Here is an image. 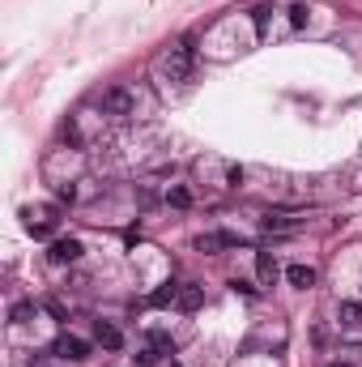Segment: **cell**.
<instances>
[{"label": "cell", "mask_w": 362, "mask_h": 367, "mask_svg": "<svg viewBox=\"0 0 362 367\" xmlns=\"http://www.w3.org/2000/svg\"><path fill=\"white\" fill-rule=\"evenodd\" d=\"M337 321H341V329H362V303L358 299H345L341 307H337Z\"/></svg>", "instance_id": "6"}, {"label": "cell", "mask_w": 362, "mask_h": 367, "mask_svg": "<svg viewBox=\"0 0 362 367\" xmlns=\"http://www.w3.org/2000/svg\"><path fill=\"white\" fill-rule=\"evenodd\" d=\"M51 354H56V359H69V363H85V359H90V342L77 338V333H60L56 342H51Z\"/></svg>", "instance_id": "3"}, {"label": "cell", "mask_w": 362, "mask_h": 367, "mask_svg": "<svg viewBox=\"0 0 362 367\" xmlns=\"http://www.w3.org/2000/svg\"><path fill=\"white\" fill-rule=\"evenodd\" d=\"M290 26H294V30L307 26V5H294V9H290Z\"/></svg>", "instance_id": "16"}, {"label": "cell", "mask_w": 362, "mask_h": 367, "mask_svg": "<svg viewBox=\"0 0 362 367\" xmlns=\"http://www.w3.org/2000/svg\"><path fill=\"white\" fill-rule=\"evenodd\" d=\"M200 303H204V286H179V303H175L179 312H196Z\"/></svg>", "instance_id": "12"}, {"label": "cell", "mask_w": 362, "mask_h": 367, "mask_svg": "<svg viewBox=\"0 0 362 367\" xmlns=\"http://www.w3.org/2000/svg\"><path fill=\"white\" fill-rule=\"evenodd\" d=\"M167 205H175V209H192V192H188L183 184H175V188H167Z\"/></svg>", "instance_id": "13"}, {"label": "cell", "mask_w": 362, "mask_h": 367, "mask_svg": "<svg viewBox=\"0 0 362 367\" xmlns=\"http://www.w3.org/2000/svg\"><path fill=\"white\" fill-rule=\"evenodd\" d=\"M94 342H98L102 350H124V333H120L111 321H98V325H94Z\"/></svg>", "instance_id": "5"}, {"label": "cell", "mask_w": 362, "mask_h": 367, "mask_svg": "<svg viewBox=\"0 0 362 367\" xmlns=\"http://www.w3.org/2000/svg\"><path fill=\"white\" fill-rule=\"evenodd\" d=\"M167 367H183V363H175V359H171V363H167Z\"/></svg>", "instance_id": "22"}, {"label": "cell", "mask_w": 362, "mask_h": 367, "mask_svg": "<svg viewBox=\"0 0 362 367\" xmlns=\"http://www.w3.org/2000/svg\"><path fill=\"white\" fill-rule=\"evenodd\" d=\"M158 354H162V350H158V346L149 342V346H145V350L137 354V363H141V367H153V363H158Z\"/></svg>", "instance_id": "14"}, {"label": "cell", "mask_w": 362, "mask_h": 367, "mask_svg": "<svg viewBox=\"0 0 362 367\" xmlns=\"http://www.w3.org/2000/svg\"><path fill=\"white\" fill-rule=\"evenodd\" d=\"M328 367H349V363H328Z\"/></svg>", "instance_id": "21"}, {"label": "cell", "mask_w": 362, "mask_h": 367, "mask_svg": "<svg viewBox=\"0 0 362 367\" xmlns=\"http://www.w3.org/2000/svg\"><path fill=\"white\" fill-rule=\"evenodd\" d=\"M192 65H196V47L188 39H179L175 47H167V56H162V73L171 81H188L192 77Z\"/></svg>", "instance_id": "1"}, {"label": "cell", "mask_w": 362, "mask_h": 367, "mask_svg": "<svg viewBox=\"0 0 362 367\" xmlns=\"http://www.w3.org/2000/svg\"><path fill=\"white\" fill-rule=\"evenodd\" d=\"M235 243H239V235H226V231H209V235L196 239L200 252H222V248H235Z\"/></svg>", "instance_id": "7"}, {"label": "cell", "mask_w": 362, "mask_h": 367, "mask_svg": "<svg viewBox=\"0 0 362 367\" xmlns=\"http://www.w3.org/2000/svg\"><path fill=\"white\" fill-rule=\"evenodd\" d=\"M30 316H34V303H18L13 307V325H26Z\"/></svg>", "instance_id": "15"}, {"label": "cell", "mask_w": 362, "mask_h": 367, "mask_svg": "<svg viewBox=\"0 0 362 367\" xmlns=\"http://www.w3.org/2000/svg\"><path fill=\"white\" fill-rule=\"evenodd\" d=\"M81 239H73V235H64V239H56V243H51V265H73V260H81Z\"/></svg>", "instance_id": "4"}, {"label": "cell", "mask_w": 362, "mask_h": 367, "mask_svg": "<svg viewBox=\"0 0 362 367\" xmlns=\"http://www.w3.org/2000/svg\"><path fill=\"white\" fill-rule=\"evenodd\" d=\"M260 227H265L269 235H286V231H298V218H286V214H265V218H260Z\"/></svg>", "instance_id": "10"}, {"label": "cell", "mask_w": 362, "mask_h": 367, "mask_svg": "<svg viewBox=\"0 0 362 367\" xmlns=\"http://www.w3.org/2000/svg\"><path fill=\"white\" fill-rule=\"evenodd\" d=\"M30 367H47V363H43V359H30Z\"/></svg>", "instance_id": "20"}, {"label": "cell", "mask_w": 362, "mask_h": 367, "mask_svg": "<svg viewBox=\"0 0 362 367\" xmlns=\"http://www.w3.org/2000/svg\"><path fill=\"white\" fill-rule=\"evenodd\" d=\"M286 282H290L294 291H312V286H316V269H312V265H290V269H286Z\"/></svg>", "instance_id": "8"}, {"label": "cell", "mask_w": 362, "mask_h": 367, "mask_svg": "<svg viewBox=\"0 0 362 367\" xmlns=\"http://www.w3.org/2000/svg\"><path fill=\"white\" fill-rule=\"evenodd\" d=\"M251 13H256V30L265 34V26H269V5H260V9H251Z\"/></svg>", "instance_id": "17"}, {"label": "cell", "mask_w": 362, "mask_h": 367, "mask_svg": "<svg viewBox=\"0 0 362 367\" xmlns=\"http://www.w3.org/2000/svg\"><path fill=\"white\" fill-rule=\"evenodd\" d=\"M56 196H60V201H73V196H77V188H73V184H60V188H56Z\"/></svg>", "instance_id": "19"}, {"label": "cell", "mask_w": 362, "mask_h": 367, "mask_svg": "<svg viewBox=\"0 0 362 367\" xmlns=\"http://www.w3.org/2000/svg\"><path fill=\"white\" fill-rule=\"evenodd\" d=\"M256 278H260L265 286L277 282V260H273V252H256Z\"/></svg>", "instance_id": "9"}, {"label": "cell", "mask_w": 362, "mask_h": 367, "mask_svg": "<svg viewBox=\"0 0 362 367\" xmlns=\"http://www.w3.org/2000/svg\"><path fill=\"white\" fill-rule=\"evenodd\" d=\"M43 307H47V312H51V316H56V321H69V316H64V307H60V303H56V299H47V303H43Z\"/></svg>", "instance_id": "18"}, {"label": "cell", "mask_w": 362, "mask_h": 367, "mask_svg": "<svg viewBox=\"0 0 362 367\" xmlns=\"http://www.w3.org/2000/svg\"><path fill=\"white\" fill-rule=\"evenodd\" d=\"M102 112L116 116V120H128V116L137 112V94H132L128 86H111L107 94H102Z\"/></svg>", "instance_id": "2"}, {"label": "cell", "mask_w": 362, "mask_h": 367, "mask_svg": "<svg viewBox=\"0 0 362 367\" xmlns=\"http://www.w3.org/2000/svg\"><path fill=\"white\" fill-rule=\"evenodd\" d=\"M171 303H179V286L175 282H162L158 291H149V307H171Z\"/></svg>", "instance_id": "11"}]
</instances>
